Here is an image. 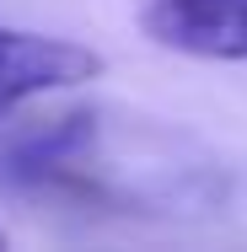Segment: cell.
<instances>
[{
    "label": "cell",
    "instance_id": "1",
    "mask_svg": "<svg viewBox=\"0 0 247 252\" xmlns=\"http://www.w3.org/2000/svg\"><path fill=\"white\" fill-rule=\"evenodd\" d=\"M0 188L54 193L97 209H204L226 193L220 172L183 140L145 124L113 129L102 107H65L0 134Z\"/></svg>",
    "mask_w": 247,
    "mask_h": 252
},
{
    "label": "cell",
    "instance_id": "2",
    "mask_svg": "<svg viewBox=\"0 0 247 252\" xmlns=\"http://www.w3.org/2000/svg\"><path fill=\"white\" fill-rule=\"evenodd\" d=\"M102 75V54L70 38L43 32H5L0 27V113L22 107L27 97H43L59 86H81Z\"/></svg>",
    "mask_w": 247,
    "mask_h": 252
},
{
    "label": "cell",
    "instance_id": "3",
    "mask_svg": "<svg viewBox=\"0 0 247 252\" xmlns=\"http://www.w3.org/2000/svg\"><path fill=\"white\" fill-rule=\"evenodd\" d=\"M145 38L194 59H247V0H156Z\"/></svg>",
    "mask_w": 247,
    "mask_h": 252
},
{
    "label": "cell",
    "instance_id": "4",
    "mask_svg": "<svg viewBox=\"0 0 247 252\" xmlns=\"http://www.w3.org/2000/svg\"><path fill=\"white\" fill-rule=\"evenodd\" d=\"M0 247H5V236H0Z\"/></svg>",
    "mask_w": 247,
    "mask_h": 252
}]
</instances>
